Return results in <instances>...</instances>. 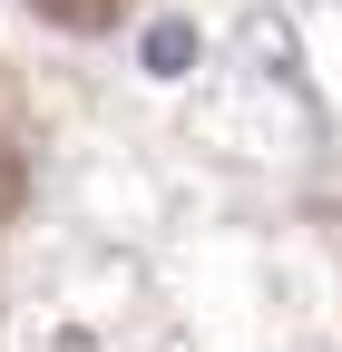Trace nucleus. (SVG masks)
Instances as JSON below:
<instances>
[{
  "label": "nucleus",
  "mask_w": 342,
  "mask_h": 352,
  "mask_svg": "<svg viewBox=\"0 0 342 352\" xmlns=\"http://www.w3.org/2000/svg\"><path fill=\"white\" fill-rule=\"evenodd\" d=\"M147 69H157V78H176V69H196V39H186L176 20H157V39H147Z\"/></svg>",
  "instance_id": "1"
}]
</instances>
